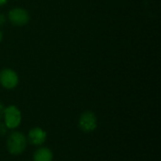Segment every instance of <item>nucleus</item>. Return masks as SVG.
I'll return each mask as SVG.
<instances>
[{"instance_id": "7ed1b4c3", "label": "nucleus", "mask_w": 161, "mask_h": 161, "mask_svg": "<svg viewBox=\"0 0 161 161\" xmlns=\"http://www.w3.org/2000/svg\"><path fill=\"white\" fill-rule=\"evenodd\" d=\"M79 128L85 133L93 132L97 127V118L96 115L90 110L83 112L78 120Z\"/></svg>"}, {"instance_id": "f8f14e48", "label": "nucleus", "mask_w": 161, "mask_h": 161, "mask_svg": "<svg viewBox=\"0 0 161 161\" xmlns=\"http://www.w3.org/2000/svg\"><path fill=\"white\" fill-rule=\"evenodd\" d=\"M2 39H3V33H2V31L0 30V42L2 41Z\"/></svg>"}, {"instance_id": "f257e3e1", "label": "nucleus", "mask_w": 161, "mask_h": 161, "mask_svg": "<svg viewBox=\"0 0 161 161\" xmlns=\"http://www.w3.org/2000/svg\"><path fill=\"white\" fill-rule=\"evenodd\" d=\"M27 140L25 136L19 131H14L10 133L7 141V148L9 154L13 156H19L26 148Z\"/></svg>"}, {"instance_id": "9b49d317", "label": "nucleus", "mask_w": 161, "mask_h": 161, "mask_svg": "<svg viewBox=\"0 0 161 161\" xmlns=\"http://www.w3.org/2000/svg\"><path fill=\"white\" fill-rule=\"evenodd\" d=\"M7 1H8V0H0V6L5 5V4L7 3Z\"/></svg>"}, {"instance_id": "39448f33", "label": "nucleus", "mask_w": 161, "mask_h": 161, "mask_svg": "<svg viewBox=\"0 0 161 161\" xmlns=\"http://www.w3.org/2000/svg\"><path fill=\"white\" fill-rule=\"evenodd\" d=\"M8 19L12 25L22 26L28 23L29 14L25 9L22 8H13L8 12Z\"/></svg>"}, {"instance_id": "1a4fd4ad", "label": "nucleus", "mask_w": 161, "mask_h": 161, "mask_svg": "<svg viewBox=\"0 0 161 161\" xmlns=\"http://www.w3.org/2000/svg\"><path fill=\"white\" fill-rule=\"evenodd\" d=\"M6 23V17L4 16V14H0V25H4Z\"/></svg>"}, {"instance_id": "0eeeda50", "label": "nucleus", "mask_w": 161, "mask_h": 161, "mask_svg": "<svg viewBox=\"0 0 161 161\" xmlns=\"http://www.w3.org/2000/svg\"><path fill=\"white\" fill-rule=\"evenodd\" d=\"M54 156L52 151L46 147H41L33 155V161H53Z\"/></svg>"}, {"instance_id": "20e7f679", "label": "nucleus", "mask_w": 161, "mask_h": 161, "mask_svg": "<svg viewBox=\"0 0 161 161\" xmlns=\"http://www.w3.org/2000/svg\"><path fill=\"white\" fill-rule=\"evenodd\" d=\"M19 83L18 75L11 69H4L0 72V84L8 90L14 89Z\"/></svg>"}, {"instance_id": "f03ea898", "label": "nucleus", "mask_w": 161, "mask_h": 161, "mask_svg": "<svg viewBox=\"0 0 161 161\" xmlns=\"http://www.w3.org/2000/svg\"><path fill=\"white\" fill-rule=\"evenodd\" d=\"M4 124L8 129L18 127L22 121V114L20 109L15 106H8L4 110Z\"/></svg>"}, {"instance_id": "9d476101", "label": "nucleus", "mask_w": 161, "mask_h": 161, "mask_svg": "<svg viewBox=\"0 0 161 161\" xmlns=\"http://www.w3.org/2000/svg\"><path fill=\"white\" fill-rule=\"evenodd\" d=\"M4 110H5V108H4V106L0 103V119H2V118H3Z\"/></svg>"}, {"instance_id": "6e6552de", "label": "nucleus", "mask_w": 161, "mask_h": 161, "mask_svg": "<svg viewBox=\"0 0 161 161\" xmlns=\"http://www.w3.org/2000/svg\"><path fill=\"white\" fill-rule=\"evenodd\" d=\"M8 127L4 123H0V136H4L7 133Z\"/></svg>"}, {"instance_id": "423d86ee", "label": "nucleus", "mask_w": 161, "mask_h": 161, "mask_svg": "<svg viewBox=\"0 0 161 161\" xmlns=\"http://www.w3.org/2000/svg\"><path fill=\"white\" fill-rule=\"evenodd\" d=\"M47 138V133L45 130H43L41 127H34L29 130L27 135V142L35 146H41L42 145Z\"/></svg>"}]
</instances>
